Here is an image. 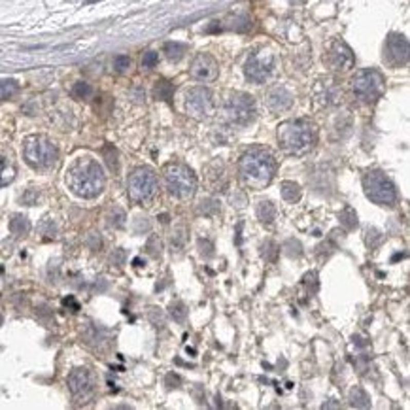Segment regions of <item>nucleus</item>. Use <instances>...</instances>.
Returning a JSON list of instances; mask_svg holds the SVG:
<instances>
[{
  "mask_svg": "<svg viewBox=\"0 0 410 410\" xmlns=\"http://www.w3.org/2000/svg\"><path fill=\"white\" fill-rule=\"evenodd\" d=\"M276 172V159L265 147L248 150L238 161V174L244 185L252 189H265L272 182Z\"/></svg>",
  "mask_w": 410,
  "mask_h": 410,
  "instance_id": "obj_1",
  "label": "nucleus"
},
{
  "mask_svg": "<svg viewBox=\"0 0 410 410\" xmlns=\"http://www.w3.org/2000/svg\"><path fill=\"white\" fill-rule=\"evenodd\" d=\"M66 183L72 189V193L83 199H93L102 193L106 183L104 170L95 159L82 157L66 170Z\"/></svg>",
  "mask_w": 410,
  "mask_h": 410,
  "instance_id": "obj_2",
  "label": "nucleus"
},
{
  "mask_svg": "<svg viewBox=\"0 0 410 410\" xmlns=\"http://www.w3.org/2000/svg\"><path fill=\"white\" fill-rule=\"evenodd\" d=\"M278 142L289 155H305L316 144V129L303 119L286 121L278 127Z\"/></svg>",
  "mask_w": 410,
  "mask_h": 410,
  "instance_id": "obj_3",
  "label": "nucleus"
},
{
  "mask_svg": "<svg viewBox=\"0 0 410 410\" xmlns=\"http://www.w3.org/2000/svg\"><path fill=\"white\" fill-rule=\"evenodd\" d=\"M25 161L36 170L51 169L57 161V147L46 136H29L23 146Z\"/></svg>",
  "mask_w": 410,
  "mask_h": 410,
  "instance_id": "obj_4",
  "label": "nucleus"
},
{
  "mask_svg": "<svg viewBox=\"0 0 410 410\" xmlns=\"http://www.w3.org/2000/svg\"><path fill=\"white\" fill-rule=\"evenodd\" d=\"M363 189L367 199H370L375 204L393 206L397 200L395 183L382 170H370L363 176Z\"/></svg>",
  "mask_w": 410,
  "mask_h": 410,
  "instance_id": "obj_5",
  "label": "nucleus"
},
{
  "mask_svg": "<svg viewBox=\"0 0 410 410\" xmlns=\"http://www.w3.org/2000/svg\"><path fill=\"white\" fill-rule=\"evenodd\" d=\"M164 182L170 193L178 199H191L197 189V178L193 170L180 163L169 164L164 169Z\"/></svg>",
  "mask_w": 410,
  "mask_h": 410,
  "instance_id": "obj_6",
  "label": "nucleus"
},
{
  "mask_svg": "<svg viewBox=\"0 0 410 410\" xmlns=\"http://www.w3.org/2000/svg\"><path fill=\"white\" fill-rule=\"evenodd\" d=\"M386 91V82L384 76L375 68L359 70L353 78V93L358 95V99L363 102H376Z\"/></svg>",
  "mask_w": 410,
  "mask_h": 410,
  "instance_id": "obj_7",
  "label": "nucleus"
},
{
  "mask_svg": "<svg viewBox=\"0 0 410 410\" xmlns=\"http://www.w3.org/2000/svg\"><path fill=\"white\" fill-rule=\"evenodd\" d=\"M129 197L133 202H147L155 197L159 189L157 176L152 169L140 166L129 176Z\"/></svg>",
  "mask_w": 410,
  "mask_h": 410,
  "instance_id": "obj_8",
  "label": "nucleus"
},
{
  "mask_svg": "<svg viewBox=\"0 0 410 410\" xmlns=\"http://www.w3.org/2000/svg\"><path fill=\"white\" fill-rule=\"evenodd\" d=\"M225 116L234 125H248L255 116V100L248 93H233L225 100Z\"/></svg>",
  "mask_w": 410,
  "mask_h": 410,
  "instance_id": "obj_9",
  "label": "nucleus"
},
{
  "mask_svg": "<svg viewBox=\"0 0 410 410\" xmlns=\"http://www.w3.org/2000/svg\"><path fill=\"white\" fill-rule=\"evenodd\" d=\"M272 68H274V55L269 49H257L246 61L244 74H246V78L250 82L263 83L272 74Z\"/></svg>",
  "mask_w": 410,
  "mask_h": 410,
  "instance_id": "obj_10",
  "label": "nucleus"
},
{
  "mask_svg": "<svg viewBox=\"0 0 410 410\" xmlns=\"http://www.w3.org/2000/svg\"><path fill=\"white\" fill-rule=\"evenodd\" d=\"M188 114L195 119H204L214 114V95L206 87H193L185 95Z\"/></svg>",
  "mask_w": 410,
  "mask_h": 410,
  "instance_id": "obj_11",
  "label": "nucleus"
},
{
  "mask_svg": "<svg viewBox=\"0 0 410 410\" xmlns=\"http://www.w3.org/2000/svg\"><path fill=\"white\" fill-rule=\"evenodd\" d=\"M68 389L80 403H87L95 393V376L87 369H74L68 375Z\"/></svg>",
  "mask_w": 410,
  "mask_h": 410,
  "instance_id": "obj_12",
  "label": "nucleus"
},
{
  "mask_svg": "<svg viewBox=\"0 0 410 410\" xmlns=\"http://www.w3.org/2000/svg\"><path fill=\"white\" fill-rule=\"evenodd\" d=\"M384 57L392 66H404L408 63V40L404 34L392 32L387 36L386 47H384Z\"/></svg>",
  "mask_w": 410,
  "mask_h": 410,
  "instance_id": "obj_13",
  "label": "nucleus"
},
{
  "mask_svg": "<svg viewBox=\"0 0 410 410\" xmlns=\"http://www.w3.org/2000/svg\"><path fill=\"white\" fill-rule=\"evenodd\" d=\"M327 63L333 70L348 72L351 66L356 65V57H353V51H351L346 42L334 40L327 51Z\"/></svg>",
  "mask_w": 410,
  "mask_h": 410,
  "instance_id": "obj_14",
  "label": "nucleus"
},
{
  "mask_svg": "<svg viewBox=\"0 0 410 410\" xmlns=\"http://www.w3.org/2000/svg\"><path fill=\"white\" fill-rule=\"evenodd\" d=\"M189 74L197 80V82H214L219 74V66H217V61L208 53H199L197 57L193 59L191 63V68H189Z\"/></svg>",
  "mask_w": 410,
  "mask_h": 410,
  "instance_id": "obj_15",
  "label": "nucleus"
},
{
  "mask_svg": "<svg viewBox=\"0 0 410 410\" xmlns=\"http://www.w3.org/2000/svg\"><path fill=\"white\" fill-rule=\"evenodd\" d=\"M293 104V95L287 91L286 87H274L267 97V106L270 108V111L274 114H280V111L289 110Z\"/></svg>",
  "mask_w": 410,
  "mask_h": 410,
  "instance_id": "obj_16",
  "label": "nucleus"
},
{
  "mask_svg": "<svg viewBox=\"0 0 410 410\" xmlns=\"http://www.w3.org/2000/svg\"><path fill=\"white\" fill-rule=\"evenodd\" d=\"M17 174V170L13 166L12 161H8L6 157L0 155V188H6L13 182V178Z\"/></svg>",
  "mask_w": 410,
  "mask_h": 410,
  "instance_id": "obj_17",
  "label": "nucleus"
},
{
  "mask_svg": "<svg viewBox=\"0 0 410 410\" xmlns=\"http://www.w3.org/2000/svg\"><path fill=\"white\" fill-rule=\"evenodd\" d=\"M172 95H174V85L169 82V80H159L153 87V97L157 100H164V102H170L172 100Z\"/></svg>",
  "mask_w": 410,
  "mask_h": 410,
  "instance_id": "obj_18",
  "label": "nucleus"
},
{
  "mask_svg": "<svg viewBox=\"0 0 410 410\" xmlns=\"http://www.w3.org/2000/svg\"><path fill=\"white\" fill-rule=\"evenodd\" d=\"M350 403L351 406H358V408H369L370 397L367 395L363 387H353L350 393Z\"/></svg>",
  "mask_w": 410,
  "mask_h": 410,
  "instance_id": "obj_19",
  "label": "nucleus"
},
{
  "mask_svg": "<svg viewBox=\"0 0 410 410\" xmlns=\"http://www.w3.org/2000/svg\"><path fill=\"white\" fill-rule=\"evenodd\" d=\"M257 217L263 223L274 221L276 217V206L270 202V200H261L257 204Z\"/></svg>",
  "mask_w": 410,
  "mask_h": 410,
  "instance_id": "obj_20",
  "label": "nucleus"
},
{
  "mask_svg": "<svg viewBox=\"0 0 410 410\" xmlns=\"http://www.w3.org/2000/svg\"><path fill=\"white\" fill-rule=\"evenodd\" d=\"M282 197L287 200V202H297L301 199V188L295 182H282L280 185Z\"/></svg>",
  "mask_w": 410,
  "mask_h": 410,
  "instance_id": "obj_21",
  "label": "nucleus"
},
{
  "mask_svg": "<svg viewBox=\"0 0 410 410\" xmlns=\"http://www.w3.org/2000/svg\"><path fill=\"white\" fill-rule=\"evenodd\" d=\"M10 231H12L13 234H27L30 231V221L27 219L25 216H15L10 221Z\"/></svg>",
  "mask_w": 410,
  "mask_h": 410,
  "instance_id": "obj_22",
  "label": "nucleus"
},
{
  "mask_svg": "<svg viewBox=\"0 0 410 410\" xmlns=\"http://www.w3.org/2000/svg\"><path fill=\"white\" fill-rule=\"evenodd\" d=\"M164 53L170 61H180L185 53V46L183 44H178V42H166L164 44Z\"/></svg>",
  "mask_w": 410,
  "mask_h": 410,
  "instance_id": "obj_23",
  "label": "nucleus"
},
{
  "mask_svg": "<svg viewBox=\"0 0 410 410\" xmlns=\"http://www.w3.org/2000/svg\"><path fill=\"white\" fill-rule=\"evenodd\" d=\"M17 82L12 80V78H6V80H0V97L2 99H8V97H12V95L17 93Z\"/></svg>",
  "mask_w": 410,
  "mask_h": 410,
  "instance_id": "obj_24",
  "label": "nucleus"
},
{
  "mask_svg": "<svg viewBox=\"0 0 410 410\" xmlns=\"http://www.w3.org/2000/svg\"><path fill=\"white\" fill-rule=\"evenodd\" d=\"M339 217H340V223H342L348 231L358 227V216H356V212L351 210V208H344V210L339 214Z\"/></svg>",
  "mask_w": 410,
  "mask_h": 410,
  "instance_id": "obj_25",
  "label": "nucleus"
},
{
  "mask_svg": "<svg viewBox=\"0 0 410 410\" xmlns=\"http://www.w3.org/2000/svg\"><path fill=\"white\" fill-rule=\"evenodd\" d=\"M169 310H170V316L174 318L176 322H183L185 316H188V308H185V305H183L182 301L172 303V305L169 306Z\"/></svg>",
  "mask_w": 410,
  "mask_h": 410,
  "instance_id": "obj_26",
  "label": "nucleus"
},
{
  "mask_svg": "<svg viewBox=\"0 0 410 410\" xmlns=\"http://www.w3.org/2000/svg\"><path fill=\"white\" fill-rule=\"evenodd\" d=\"M72 95L76 97V99H89L91 95H93V89L91 85L85 82H78L74 87H72Z\"/></svg>",
  "mask_w": 410,
  "mask_h": 410,
  "instance_id": "obj_27",
  "label": "nucleus"
},
{
  "mask_svg": "<svg viewBox=\"0 0 410 410\" xmlns=\"http://www.w3.org/2000/svg\"><path fill=\"white\" fill-rule=\"evenodd\" d=\"M183 242H185V234H183V227L176 229V233H172L170 236V246H172V252H180L183 248Z\"/></svg>",
  "mask_w": 410,
  "mask_h": 410,
  "instance_id": "obj_28",
  "label": "nucleus"
},
{
  "mask_svg": "<svg viewBox=\"0 0 410 410\" xmlns=\"http://www.w3.org/2000/svg\"><path fill=\"white\" fill-rule=\"evenodd\" d=\"M284 248H286V253L289 255V257H299L301 253H303V246H301V242L295 240V238H289Z\"/></svg>",
  "mask_w": 410,
  "mask_h": 410,
  "instance_id": "obj_29",
  "label": "nucleus"
},
{
  "mask_svg": "<svg viewBox=\"0 0 410 410\" xmlns=\"http://www.w3.org/2000/svg\"><path fill=\"white\" fill-rule=\"evenodd\" d=\"M104 157H106V163L110 166L111 170H117V152L114 146H106L104 147Z\"/></svg>",
  "mask_w": 410,
  "mask_h": 410,
  "instance_id": "obj_30",
  "label": "nucleus"
},
{
  "mask_svg": "<svg viewBox=\"0 0 410 410\" xmlns=\"http://www.w3.org/2000/svg\"><path fill=\"white\" fill-rule=\"evenodd\" d=\"M131 66V59L127 57V55H117L116 59H114V68H116V72H125L127 68Z\"/></svg>",
  "mask_w": 410,
  "mask_h": 410,
  "instance_id": "obj_31",
  "label": "nucleus"
},
{
  "mask_svg": "<svg viewBox=\"0 0 410 410\" xmlns=\"http://www.w3.org/2000/svg\"><path fill=\"white\" fill-rule=\"evenodd\" d=\"M159 63V55L155 51H146L142 57V66L144 68H153Z\"/></svg>",
  "mask_w": 410,
  "mask_h": 410,
  "instance_id": "obj_32",
  "label": "nucleus"
},
{
  "mask_svg": "<svg viewBox=\"0 0 410 410\" xmlns=\"http://www.w3.org/2000/svg\"><path fill=\"white\" fill-rule=\"evenodd\" d=\"M199 248H200V255L206 259H210L214 255V246H212L210 240H199Z\"/></svg>",
  "mask_w": 410,
  "mask_h": 410,
  "instance_id": "obj_33",
  "label": "nucleus"
},
{
  "mask_svg": "<svg viewBox=\"0 0 410 410\" xmlns=\"http://www.w3.org/2000/svg\"><path fill=\"white\" fill-rule=\"evenodd\" d=\"M114 212H116V216H114V214L110 216V225H111V227H123L125 212L123 210H114Z\"/></svg>",
  "mask_w": 410,
  "mask_h": 410,
  "instance_id": "obj_34",
  "label": "nucleus"
},
{
  "mask_svg": "<svg viewBox=\"0 0 410 410\" xmlns=\"http://www.w3.org/2000/svg\"><path fill=\"white\" fill-rule=\"evenodd\" d=\"M147 250H150L152 255L159 257V253H161V240H159L157 236H152V238H150V242H147Z\"/></svg>",
  "mask_w": 410,
  "mask_h": 410,
  "instance_id": "obj_35",
  "label": "nucleus"
},
{
  "mask_svg": "<svg viewBox=\"0 0 410 410\" xmlns=\"http://www.w3.org/2000/svg\"><path fill=\"white\" fill-rule=\"evenodd\" d=\"M164 384H166L169 387H180L182 378H180V375H176V372H169L166 378H164Z\"/></svg>",
  "mask_w": 410,
  "mask_h": 410,
  "instance_id": "obj_36",
  "label": "nucleus"
},
{
  "mask_svg": "<svg viewBox=\"0 0 410 410\" xmlns=\"http://www.w3.org/2000/svg\"><path fill=\"white\" fill-rule=\"evenodd\" d=\"M200 210L204 212V214H212L210 212V208H214V210H217V206H216V200H202V202H200Z\"/></svg>",
  "mask_w": 410,
  "mask_h": 410,
  "instance_id": "obj_37",
  "label": "nucleus"
},
{
  "mask_svg": "<svg viewBox=\"0 0 410 410\" xmlns=\"http://www.w3.org/2000/svg\"><path fill=\"white\" fill-rule=\"evenodd\" d=\"M123 259H125V252L123 250H117V252L111 255V263H117V267H119V265L123 263Z\"/></svg>",
  "mask_w": 410,
  "mask_h": 410,
  "instance_id": "obj_38",
  "label": "nucleus"
},
{
  "mask_svg": "<svg viewBox=\"0 0 410 410\" xmlns=\"http://www.w3.org/2000/svg\"><path fill=\"white\" fill-rule=\"evenodd\" d=\"M135 265L136 267H142V259H135Z\"/></svg>",
  "mask_w": 410,
  "mask_h": 410,
  "instance_id": "obj_39",
  "label": "nucleus"
},
{
  "mask_svg": "<svg viewBox=\"0 0 410 410\" xmlns=\"http://www.w3.org/2000/svg\"><path fill=\"white\" fill-rule=\"evenodd\" d=\"M89 4H93V2H99V0H87Z\"/></svg>",
  "mask_w": 410,
  "mask_h": 410,
  "instance_id": "obj_40",
  "label": "nucleus"
}]
</instances>
